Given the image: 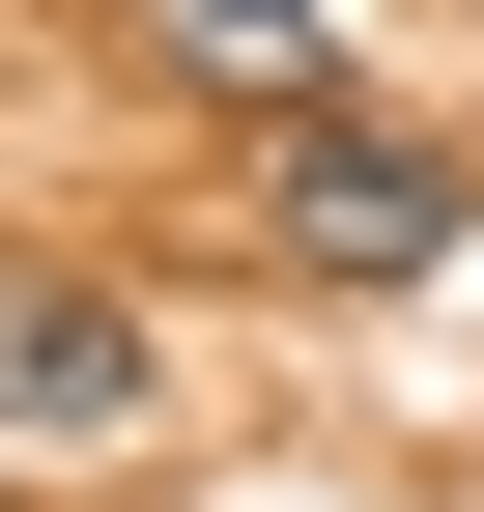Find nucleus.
<instances>
[{"mask_svg":"<svg viewBox=\"0 0 484 512\" xmlns=\"http://www.w3.org/2000/svg\"><path fill=\"white\" fill-rule=\"evenodd\" d=\"M456 228H484V171L399 143V114H285V171H257V256L285 285H428Z\"/></svg>","mask_w":484,"mask_h":512,"instance_id":"1","label":"nucleus"},{"mask_svg":"<svg viewBox=\"0 0 484 512\" xmlns=\"http://www.w3.org/2000/svg\"><path fill=\"white\" fill-rule=\"evenodd\" d=\"M143 57H171V86H257V114H314L342 0H143Z\"/></svg>","mask_w":484,"mask_h":512,"instance_id":"3","label":"nucleus"},{"mask_svg":"<svg viewBox=\"0 0 484 512\" xmlns=\"http://www.w3.org/2000/svg\"><path fill=\"white\" fill-rule=\"evenodd\" d=\"M0 427H29V456H143V427H171L143 285H86V256H0Z\"/></svg>","mask_w":484,"mask_h":512,"instance_id":"2","label":"nucleus"}]
</instances>
